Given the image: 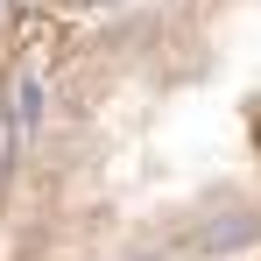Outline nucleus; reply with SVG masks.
<instances>
[{
	"label": "nucleus",
	"mask_w": 261,
	"mask_h": 261,
	"mask_svg": "<svg viewBox=\"0 0 261 261\" xmlns=\"http://www.w3.org/2000/svg\"><path fill=\"white\" fill-rule=\"evenodd\" d=\"M261 233V219H247V212H233V219H212L205 233H198V254H233V247H247Z\"/></svg>",
	"instance_id": "obj_1"
},
{
	"label": "nucleus",
	"mask_w": 261,
	"mask_h": 261,
	"mask_svg": "<svg viewBox=\"0 0 261 261\" xmlns=\"http://www.w3.org/2000/svg\"><path fill=\"white\" fill-rule=\"evenodd\" d=\"M36 113H43V85H36V78L21 71V78H14V106H7V120L29 134V127H36Z\"/></svg>",
	"instance_id": "obj_2"
}]
</instances>
